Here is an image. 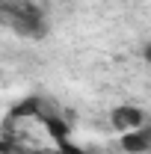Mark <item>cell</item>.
<instances>
[{"mask_svg":"<svg viewBox=\"0 0 151 154\" xmlns=\"http://www.w3.org/2000/svg\"><path fill=\"white\" fill-rule=\"evenodd\" d=\"M113 125L119 131H136V128H145V113L133 104H122L113 110Z\"/></svg>","mask_w":151,"mask_h":154,"instance_id":"obj_1","label":"cell"},{"mask_svg":"<svg viewBox=\"0 0 151 154\" xmlns=\"http://www.w3.org/2000/svg\"><path fill=\"white\" fill-rule=\"evenodd\" d=\"M122 145L128 154H145L151 145V136H148V128H136V131H125L122 136Z\"/></svg>","mask_w":151,"mask_h":154,"instance_id":"obj_2","label":"cell"}]
</instances>
